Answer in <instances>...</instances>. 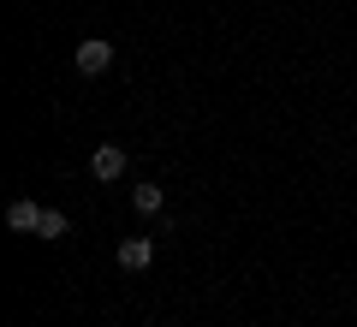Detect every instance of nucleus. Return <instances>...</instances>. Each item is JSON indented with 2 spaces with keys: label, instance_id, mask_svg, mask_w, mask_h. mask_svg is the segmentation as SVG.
<instances>
[{
  "label": "nucleus",
  "instance_id": "nucleus-1",
  "mask_svg": "<svg viewBox=\"0 0 357 327\" xmlns=\"http://www.w3.org/2000/svg\"><path fill=\"white\" fill-rule=\"evenodd\" d=\"M72 60H77V72H84V77H96V72H107V66H114V42H102V36H84Z\"/></svg>",
  "mask_w": 357,
  "mask_h": 327
},
{
  "label": "nucleus",
  "instance_id": "nucleus-3",
  "mask_svg": "<svg viewBox=\"0 0 357 327\" xmlns=\"http://www.w3.org/2000/svg\"><path fill=\"white\" fill-rule=\"evenodd\" d=\"M89 173L96 178H119L126 173V149H119V143H102V149L89 155Z\"/></svg>",
  "mask_w": 357,
  "mask_h": 327
},
{
  "label": "nucleus",
  "instance_id": "nucleus-2",
  "mask_svg": "<svg viewBox=\"0 0 357 327\" xmlns=\"http://www.w3.org/2000/svg\"><path fill=\"white\" fill-rule=\"evenodd\" d=\"M114 256H119V268H126V274H143V268L155 262V244H149V238H119Z\"/></svg>",
  "mask_w": 357,
  "mask_h": 327
},
{
  "label": "nucleus",
  "instance_id": "nucleus-6",
  "mask_svg": "<svg viewBox=\"0 0 357 327\" xmlns=\"http://www.w3.org/2000/svg\"><path fill=\"white\" fill-rule=\"evenodd\" d=\"M131 208L137 214H161V185H137L131 190Z\"/></svg>",
  "mask_w": 357,
  "mask_h": 327
},
{
  "label": "nucleus",
  "instance_id": "nucleus-5",
  "mask_svg": "<svg viewBox=\"0 0 357 327\" xmlns=\"http://www.w3.org/2000/svg\"><path fill=\"white\" fill-rule=\"evenodd\" d=\"M36 238H72V220H66V214L60 208H42V227H36Z\"/></svg>",
  "mask_w": 357,
  "mask_h": 327
},
{
  "label": "nucleus",
  "instance_id": "nucleus-4",
  "mask_svg": "<svg viewBox=\"0 0 357 327\" xmlns=\"http://www.w3.org/2000/svg\"><path fill=\"white\" fill-rule=\"evenodd\" d=\"M6 227H13V232H36V227H42V208H36V202H24V197H18L13 208H6Z\"/></svg>",
  "mask_w": 357,
  "mask_h": 327
}]
</instances>
